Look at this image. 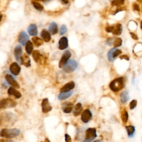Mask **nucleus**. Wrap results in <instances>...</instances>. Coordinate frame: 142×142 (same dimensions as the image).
I'll return each instance as SVG.
<instances>
[{
    "label": "nucleus",
    "instance_id": "30",
    "mask_svg": "<svg viewBox=\"0 0 142 142\" xmlns=\"http://www.w3.org/2000/svg\"><path fill=\"white\" fill-rule=\"evenodd\" d=\"M128 113L126 109H124L122 111V114H121V118L122 120V122H123L124 124H126L127 123L128 120Z\"/></svg>",
    "mask_w": 142,
    "mask_h": 142
},
{
    "label": "nucleus",
    "instance_id": "47",
    "mask_svg": "<svg viewBox=\"0 0 142 142\" xmlns=\"http://www.w3.org/2000/svg\"><path fill=\"white\" fill-rule=\"evenodd\" d=\"M0 142H6L3 139H0Z\"/></svg>",
    "mask_w": 142,
    "mask_h": 142
},
{
    "label": "nucleus",
    "instance_id": "51",
    "mask_svg": "<svg viewBox=\"0 0 142 142\" xmlns=\"http://www.w3.org/2000/svg\"><path fill=\"white\" fill-rule=\"evenodd\" d=\"M139 2H142V0H138Z\"/></svg>",
    "mask_w": 142,
    "mask_h": 142
},
{
    "label": "nucleus",
    "instance_id": "1",
    "mask_svg": "<svg viewBox=\"0 0 142 142\" xmlns=\"http://www.w3.org/2000/svg\"><path fill=\"white\" fill-rule=\"evenodd\" d=\"M16 121V115L11 112H3L0 114V125L11 126Z\"/></svg>",
    "mask_w": 142,
    "mask_h": 142
},
{
    "label": "nucleus",
    "instance_id": "24",
    "mask_svg": "<svg viewBox=\"0 0 142 142\" xmlns=\"http://www.w3.org/2000/svg\"><path fill=\"white\" fill-rule=\"evenodd\" d=\"M83 110V107H82V104L80 103H77L74 107V109L73 110V115L75 117L78 116L81 114Z\"/></svg>",
    "mask_w": 142,
    "mask_h": 142
},
{
    "label": "nucleus",
    "instance_id": "34",
    "mask_svg": "<svg viewBox=\"0 0 142 142\" xmlns=\"http://www.w3.org/2000/svg\"><path fill=\"white\" fill-rule=\"evenodd\" d=\"M124 0H114V1L112 2V6H120L124 3Z\"/></svg>",
    "mask_w": 142,
    "mask_h": 142
},
{
    "label": "nucleus",
    "instance_id": "15",
    "mask_svg": "<svg viewBox=\"0 0 142 142\" xmlns=\"http://www.w3.org/2000/svg\"><path fill=\"white\" fill-rule=\"evenodd\" d=\"M74 105L71 102H66L62 104V109L63 112L65 113H70L73 110Z\"/></svg>",
    "mask_w": 142,
    "mask_h": 142
},
{
    "label": "nucleus",
    "instance_id": "3",
    "mask_svg": "<svg viewBox=\"0 0 142 142\" xmlns=\"http://www.w3.org/2000/svg\"><path fill=\"white\" fill-rule=\"evenodd\" d=\"M124 87V80L123 77H119L110 82L109 88L114 92H117L122 89Z\"/></svg>",
    "mask_w": 142,
    "mask_h": 142
},
{
    "label": "nucleus",
    "instance_id": "18",
    "mask_svg": "<svg viewBox=\"0 0 142 142\" xmlns=\"http://www.w3.org/2000/svg\"><path fill=\"white\" fill-rule=\"evenodd\" d=\"M28 32L31 36H36L38 34L37 26L35 24H30L28 28Z\"/></svg>",
    "mask_w": 142,
    "mask_h": 142
},
{
    "label": "nucleus",
    "instance_id": "2",
    "mask_svg": "<svg viewBox=\"0 0 142 142\" xmlns=\"http://www.w3.org/2000/svg\"><path fill=\"white\" fill-rule=\"evenodd\" d=\"M20 130L17 128H13V129L4 128L0 132V137L10 139V138L17 137L20 134Z\"/></svg>",
    "mask_w": 142,
    "mask_h": 142
},
{
    "label": "nucleus",
    "instance_id": "7",
    "mask_svg": "<svg viewBox=\"0 0 142 142\" xmlns=\"http://www.w3.org/2000/svg\"><path fill=\"white\" fill-rule=\"evenodd\" d=\"M122 53V51L120 49H117L116 48H113L111 49L110 51L108 52V55H107V57L109 62H113L114 61L115 58L118 55H119Z\"/></svg>",
    "mask_w": 142,
    "mask_h": 142
},
{
    "label": "nucleus",
    "instance_id": "12",
    "mask_svg": "<svg viewBox=\"0 0 142 142\" xmlns=\"http://www.w3.org/2000/svg\"><path fill=\"white\" fill-rule=\"evenodd\" d=\"M22 48L20 45L16 46L14 49V55L15 58L16 59L17 62L21 63V58H22Z\"/></svg>",
    "mask_w": 142,
    "mask_h": 142
},
{
    "label": "nucleus",
    "instance_id": "21",
    "mask_svg": "<svg viewBox=\"0 0 142 142\" xmlns=\"http://www.w3.org/2000/svg\"><path fill=\"white\" fill-rule=\"evenodd\" d=\"M73 92L72 91H68V92H61V93L59 94L58 96V99L59 100L62 101L68 98L69 97H70L71 95H72Z\"/></svg>",
    "mask_w": 142,
    "mask_h": 142
},
{
    "label": "nucleus",
    "instance_id": "5",
    "mask_svg": "<svg viewBox=\"0 0 142 142\" xmlns=\"http://www.w3.org/2000/svg\"><path fill=\"white\" fill-rule=\"evenodd\" d=\"M97 130L95 128H88L86 132L85 139L82 142H91L97 137Z\"/></svg>",
    "mask_w": 142,
    "mask_h": 142
},
{
    "label": "nucleus",
    "instance_id": "50",
    "mask_svg": "<svg viewBox=\"0 0 142 142\" xmlns=\"http://www.w3.org/2000/svg\"><path fill=\"white\" fill-rule=\"evenodd\" d=\"M13 142L12 141H7V142Z\"/></svg>",
    "mask_w": 142,
    "mask_h": 142
},
{
    "label": "nucleus",
    "instance_id": "4",
    "mask_svg": "<svg viewBox=\"0 0 142 142\" xmlns=\"http://www.w3.org/2000/svg\"><path fill=\"white\" fill-rule=\"evenodd\" d=\"M17 105L15 102L10 98H5L0 101V110L8 108H13Z\"/></svg>",
    "mask_w": 142,
    "mask_h": 142
},
{
    "label": "nucleus",
    "instance_id": "6",
    "mask_svg": "<svg viewBox=\"0 0 142 142\" xmlns=\"http://www.w3.org/2000/svg\"><path fill=\"white\" fill-rule=\"evenodd\" d=\"M78 67V63L74 59H71L68 61L66 64L63 67V71L67 73H71L74 72Z\"/></svg>",
    "mask_w": 142,
    "mask_h": 142
},
{
    "label": "nucleus",
    "instance_id": "39",
    "mask_svg": "<svg viewBox=\"0 0 142 142\" xmlns=\"http://www.w3.org/2000/svg\"><path fill=\"white\" fill-rule=\"evenodd\" d=\"M65 141L66 142H72V139H71V136L69 135L68 134H65Z\"/></svg>",
    "mask_w": 142,
    "mask_h": 142
},
{
    "label": "nucleus",
    "instance_id": "44",
    "mask_svg": "<svg viewBox=\"0 0 142 142\" xmlns=\"http://www.w3.org/2000/svg\"><path fill=\"white\" fill-rule=\"evenodd\" d=\"M2 18V15L0 14V22H1V21Z\"/></svg>",
    "mask_w": 142,
    "mask_h": 142
},
{
    "label": "nucleus",
    "instance_id": "23",
    "mask_svg": "<svg viewBox=\"0 0 142 142\" xmlns=\"http://www.w3.org/2000/svg\"><path fill=\"white\" fill-rule=\"evenodd\" d=\"M120 102L122 104H125L129 100V93L127 91L122 92L120 95Z\"/></svg>",
    "mask_w": 142,
    "mask_h": 142
},
{
    "label": "nucleus",
    "instance_id": "38",
    "mask_svg": "<svg viewBox=\"0 0 142 142\" xmlns=\"http://www.w3.org/2000/svg\"><path fill=\"white\" fill-rule=\"evenodd\" d=\"M114 26H108L106 27V31L107 32H109V33H110V32H113V30H114Z\"/></svg>",
    "mask_w": 142,
    "mask_h": 142
},
{
    "label": "nucleus",
    "instance_id": "17",
    "mask_svg": "<svg viewBox=\"0 0 142 142\" xmlns=\"http://www.w3.org/2000/svg\"><path fill=\"white\" fill-rule=\"evenodd\" d=\"M75 87V83L74 82L71 81L67 83V84L63 86L60 90L61 92H68L71 91V90L73 89Z\"/></svg>",
    "mask_w": 142,
    "mask_h": 142
},
{
    "label": "nucleus",
    "instance_id": "29",
    "mask_svg": "<svg viewBox=\"0 0 142 142\" xmlns=\"http://www.w3.org/2000/svg\"><path fill=\"white\" fill-rule=\"evenodd\" d=\"M122 32V26L121 24H117V25L114 27V30L113 31V33L116 35H119L121 34Z\"/></svg>",
    "mask_w": 142,
    "mask_h": 142
},
{
    "label": "nucleus",
    "instance_id": "10",
    "mask_svg": "<svg viewBox=\"0 0 142 142\" xmlns=\"http://www.w3.org/2000/svg\"><path fill=\"white\" fill-rule=\"evenodd\" d=\"M42 111L44 113H47L50 112L52 109V107L49 104V101L48 98H44L41 103Z\"/></svg>",
    "mask_w": 142,
    "mask_h": 142
},
{
    "label": "nucleus",
    "instance_id": "20",
    "mask_svg": "<svg viewBox=\"0 0 142 142\" xmlns=\"http://www.w3.org/2000/svg\"><path fill=\"white\" fill-rule=\"evenodd\" d=\"M8 94L9 95H13L16 98H20L21 97V94L20 92H18L16 88L14 87H10L8 90Z\"/></svg>",
    "mask_w": 142,
    "mask_h": 142
},
{
    "label": "nucleus",
    "instance_id": "25",
    "mask_svg": "<svg viewBox=\"0 0 142 142\" xmlns=\"http://www.w3.org/2000/svg\"><path fill=\"white\" fill-rule=\"evenodd\" d=\"M41 37L46 42H49L51 39V36L50 33L47 31L43 30L41 32Z\"/></svg>",
    "mask_w": 142,
    "mask_h": 142
},
{
    "label": "nucleus",
    "instance_id": "22",
    "mask_svg": "<svg viewBox=\"0 0 142 142\" xmlns=\"http://www.w3.org/2000/svg\"><path fill=\"white\" fill-rule=\"evenodd\" d=\"M48 30L50 33L52 34V35H55V34H57V32H58V29L56 23L54 22H52L49 26Z\"/></svg>",
    "mask_w": 142,
    "mask_h": 142
},
{
    "label": "nucleus",
    "instance_id": "35",
    "mask_svg": "<svg viewBox=\"0 0 142 142\" xmlns=\"http://www.w3.org/2000/svg\"><path fill=\"white\" fill-rule=\"evenodd\" d=\"M137 101L136 100H133L131 101V102L129 104V108L131 110H133L137 107Z\"/></svg>",
    "mask_w": 142,
    "mask_h": 142
},
{
    "label": "nucleus",
    "instance_id": "13",
    "mask_svg": "<svg viewBox=\"0 0 142 142\" xmlns=\"http://www.w3.org/2000/svg\"><path fill=\"white\" fill-rule=\"evenodd\" d=\"M29 41V36L26 32L23 31L21 32L18 37V42L22 46H24Z\"/></svg>",
    "mask_w": 142,
    "mask_h": 142
},
{
    "label": "nucleus",
    "instance_id": "26",
    "mask_svg": "<svg viewBox=\"0 0 142 142\" xmlns=\"http://www.w3.org/2000/svg\"><path fill=\"white\" fill-rule=\"evenodd\" d=\"M126 131H127L128 137H130V138L133 137L134 136V133H135V127H134L133 126L129 125V126H126Z\"/></svg>",
    "mask_w": 142,
    "mask_h": 142
},
{
    "label": "nucleus",
    "instance_id": "14",
    "mask_svg": "<svg viewBox=\"0 0 142 142\" xmlns=\"http://www.w3.org/2000/svg\"><path fill=\"white\" fill-rule=\"evenodd\" d=\"M9 70L15 76L18 75L21 72V67L16 62H13L9 66Z\"/></svg>",
    "mask_w": 142,
    "mask_h": 142
},
{
    "label": "nucleus",
    "instance_id": "45",
    "mask_svg": "<svg viewBox=\"0 0 142 142\" xmlns=\"http://www.w3.org/2000/svg\"><path fill=\"white\" fill-rule=\"evenodd\" d=\"M49 142V141L48 139H46L45 142Z\"/></svg>",
    "mask_w": 142,
    "mask_h": 142
},
{
    "label": "nucleus",
    "instance_id": "36",
    "mask_svg": "<svg viewBox=\"0 0 142 142\" xmlns=\"http://www.w3.org/2000/svg\"><path fill=\"white\" fill-rule=\"evenodd\" d=\"M67 31V28L66 25L63 24L60 28V34L61 35H63V34H65Z\"/></svg>",
    "mask_w": 142,
    "mask_h": 142
},
{
    "label": "nucleus",
    "instance_id": "48",
    "mask_svg": "<svg viewBox=\"0 0 142 142\" xmlns=\"http://www.w3.org/2000/svg\"><path fill=\"white\" fill-rule=\"evenodd\" d=\"M42 1H43V2H46V1H49V0H41Z\"/></svg>",
    "mask_w": 142,
    "mask_h": 142
},
{
    "label": "nucleus",
    "instance_id": "8",
    "mask_svg": "<svg viewBox=\"0 0 142 142\" xmlns=\"http://www.w3.org/2000/svg\"><path fill=\"white\" fill-rule=\"evenodd\" d=\"M71 55H72V54H71V52L69 50H67L64 52L62 55V58H61L60 61H59V68H63L66 64V63L68 62V59L71 58Z\"/></svg>",
    "mask_w": 142,
    "mask_h": 142
},
{
    "label": "nucleus",
    "instance_id": "37",
    "mask_svg": "<svg viewBox=\"0 0 142 142\" xmlns=\"http://www.w3.org/2000/svg\"><path fill=\"white\" fill-rule=\"evenodd\" d=\"M114 40L115 39H113V38H109L106 41V43L108 46H112L113 45H114Z\"/></svg>",
    "mask_w": 142,
    "mask_h": 142
},
{
    "label": "nucleus",
    "instance_id": "28",
    "mask_svg": "<svg viewBox=\"0 0 142 142\" xmlns=\"http://www.w3.org/2000/svg\"><path fill=\"white\" fill-rule=\"evenodd\" d=\"M32 41L34 43V45L37 47H39V46H42L43 43V41L42 39L37 37H34L32 38Z\"/></svg>",
    "mask_w": 142,
    "mask_h": 142
},
{
    "label": "nucleus",
    "instance_id": "43",
    "mask_svg": "<svg viewBox=\"0 0 142 142\" xmlns=\"http://www.w3.org/2000/svg\"><path fill=\"white\" fill-rule=\"evenodd\" d=\"M63 3H65V4H67L68 3V0H61Z\"/></svg>",
    "mask_w": 142,
    "mask_h": 142
},
{
    "label": "nucleus",
    "instance_id": "11",
    "mask_svg": "<svg viewBox=\"0 0 142 142\" xmlns=\"http://www.w3.org/2000/svg\"><path fill=\"white\" fill-rule=\"evenodd\" d=\"M5 79L7 82V83H8L9 85L12 86V87L16 88H20V84H18V82H17L16 80L14 79V78H13L12 76L10 75V74H7V75L5 76Z\"/></svg>",
    "mask_w": 142,
    "mask_h": 142
},
{
    "label": "nucleus",
    "instance_id": "49",
    "mask_svg": "<svg viewBox=\"0 0 142 142\" xmlns=\"http://www.w3.org/2000/svg\"><path fill=\"white\" fill-rule=\"evenodd\" d=\"M141 29L142 30V21L141 22Z\"/></svg>",
    "mask_w": 142,
    "mask_h": 142
},
{
    "label": "nucleus",
    "instance_id": "9",
    "mask_svg": "<svg viewBox=\"0 0 142 142\" xmlns=\"http://www.w3.org/2000/svg\"><path fill=\"white\" fill-rule=\"evenodd\" d=\"M92 118V113L89 109H87L84 110L82 113L81 120L82 122L87 123L91 120Z\"/></svg>",
    "mask_w": 142,
    "mask_h": 142
},
{
    "label": "nucleus",
    "instance_id": "32",
    "mask_svg": "<svg viewBox=\"0 0 142 142\" xmlns=\"http://www.w3.org/2000/svg\"><path fill=\"white\" fill-rule=\"evenodd\" d=\"M32 4L33 5V7L35 8L37 10L39 11H42L43 10V6H42L41 3L37 2L36 1H32Z\"/></svg>",
    "mask_w": 142,
    "mask_h": 142
},
{
    "label": "nucleus",
    "instance_id": "31",
    "mask_svg": "<svg viewBox=\"0 0 142 142\" xmlns=\"http://www.w3.org/2000/svg\"><path fill=\"white\" fill-rule=\"evenodd\" d=\"M32 57L33 58L36 62H38L40 59V57H41V55H40L39 52L38 51H34L32 53Z\"/></svg>",
    "mask_w": 142,
    "mask_h": 142
},
{
    "label": "nucleus",
    "instance_id": "19",
    "mask_svg": "<svg viewBox=\"0 0 142 142\" xmlns=\"http://www.w3.org/2000/svg\"><path fill=\"white\" fill-rule=\"evenodd\" d=\"M21 64L24 65L26 67H29L31 66V60L29 56L27 55L24 54L21 58Z\"/></svg>",
    "mask_w": 142,
    "mask_h": 142
},
{
    "label": "nucleus",
    "instance_id": "40",
    "mask_svg": "<svg viewBox=\"0 0 142 142\" xmlns=\"http://www.w3.org/2000/svg\"><path fill=\"white\" fill-rule=\"evenodd\" d=\"M133 8L136 11H139V6H138L137 4H135H135H134V5H133Z\"/></svg>",
    "mask_w": 142,
    "mask_h": 142
},
{
    "label": "nucleus",
    "instance_id": "16",
    "mask_svg": "<svg viewBox=\"0 0 142 142\" xmlns=\"http://www.w3.org/2000/svg\"><path fill=\"white\" fill-rule=\"evenodd\" d=\"M68 46V41L67 37H63L59 41V49L61 50H64Z\"/></svg>",
    "mask_w": 142,
    "mask_h": 142
},
{
    "label": "nucleus",
    "instance_id": "46",
    "mask_svg": "<svg viewBox=\"0 0 142 142\" xmlns=\"http://www.w3.org/2000/svg\"><path fill=\"white\" fill-rule=\"evenodd\" d=\"M93 142H102V141L101 140H97V141H95Z\"/></svg>",
    "mask_w": 142,
    "mask_h": 142
},
{
    "label": "nucleus",
    "instance_id": "41",
    "mask_svg": "<svg viewBox=\"0 0 142 142\" xmlns=\"http://www.w3.org/2000/svg\"><path fill=\"white\" fill-rule=\"evenodd\" d=\"M130 35H131L132 37L134 39H138V37L136 34H134V33H130Z\"/></svg>",
    "mask_w": 142,
    "mask_h": 142
},
{
    "label": "nucleus",
    "instance_id": "27",
    "mask_svg": "<svg viewBox=\"0 0 142 142\" xmlns=\"http://www.w3.org/2000/svg\"><path fill=\"white\" fill-rule=\"evenodd\" d=\"M33 43L30 41H28L26 44V51L28 55L31 54L32 52L33 51Z\"/></svg>",
    "mask_w": 142,
    "mask_h": 142
},
{
    "label": "nucleus",
    "instance_id": "33",
    "mask_svg": "<svg viewBox=\"0 0 142 142\" xmlns=\"http://www.w3.org/2000/svg\"><path fill=\"white\" fill-rule=\"evenodd\" d=\"M122 40L121 38H117L114 40V45H113L114 46L115 48H116V47H120V46L122 45Z\"/></svg>",
    "mask_w": 142,
    "mask_h": 142
},
{
    "label": "nucleus",
    "instance_id": "42",
    "mask_svg": "<svg viewBox=\"0 0 142 142\" xmlns=\"http://www.w3.org/2000/svg\"><path fill=\"white\" fill-rule=\"evenodd\" d=\"M120 58L121 59H125L126 61L129 60V57H128L126 55H123L122 56L120 57Z\"/></svg>",
    "mask_w": 142,
    "mask_h": 142
}]
</instances>
